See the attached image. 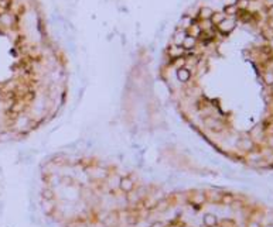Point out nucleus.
<instances>
[{
  "mask_svg": "<svg viewBox=\"0 0 273 227\" xmlns=\"http://www.w3.org/2000/svg\"><path fill=\"white\" fill-rule=\"evenodd\" d=\"M119 186L123 192H130V190L133 189V180L130 179V178H122L119 182Z\"/></svg>",
  "mask_w": 273,
  "mask_h": 227,
  "instance_id": "1",
  "label": "nucleus"
},
{
  "mask_svg": "<svg viewBox=\"0 0 273 227\" xmlns=\"http://www.w3.org/2000/svg\"><path fill=\"white\" fill-rule=\"evenodd\" d=\"M191 74L190 71L186 69V68H180V69L177 71V79L180 80V82H187V80L190 79Z\"/></svg>",
  "mask_w": 273,
  "mask_h": 227,
  "instance_id": "2",
  "label": "nucleus"
},
{
  "mask_svg": "<svg viewBox=\"0 0 273 227\" xmlns=\"http://www.w3.org/2000/svg\"><path fill=\"white\" fill-rule=\"evenodd\" d=\"M216 217L214 216V214H211V213H208V214H205L204 216V224H205L207 227H214L216 224Z\"/></svg>",
  "mask_w": 273,
  "mask_h": 227,
  "instance_id": "3",
  "label": "nucleus"
},
{
  "mask_svg": "<svg viewBox=\"0 0 273 227\" xmlns=\"http://www.w3.org/2000/svg\"><path fill=\"white\" fill-rule=\"evenodd\" d=\"M233 28V21L232 20H222L220 23V30L224 31V33H228L229 30H232Z\"/></svg>",
  "mask_w": 273,
  "mask_h": 227,
  "instance_id": "4",
  "label": "nucleus"
},
{
  "mask_svg": "<svg viewBox=\"0 0 273 227\" xmlns=\"http://www.w3.org/2000/svg\"><path fill=\"white\" fill-rule=\"evenodd\" d=\"M194 44H195V38L194 37H191V35H186V38H184V41H183V48H193L194 47Z\"/></svg>",
  "mask_w": 273,
  "mask_h": 227,
  "instance_id": "5",
  "label": "nucleus"
},
{
  "mask_svg": "<svg viewBox=\"0 0 273 227\" xmlns=\"http://www.w3.org/2000/svg\"><path fill=\"white\" fill-rule=\"evenodd\" d=\"M205 124L210 127V128H212V130H216V126H218V127L221 126V124L218 123L216 120H214V119H207V120H205Z\"/></svg>",
  "mask_w": 273,
  "mask_h": 227,
  "instance_id": "6",
  "label": "nucleus"
},
{
  "mask_svg": "<svg viewBox=\"0 0 273 227\" xmlns=\"http://www.w3.org/2000/svg\"><path fill=\"white\" fill-rule=\"evenodd\" d=\"M43 209H44V212H45V213H48V214H50L51 212H53L54 206H53V203H51V202L45 201V202H44V205H43Z\"/></svg>",
  "mask_w": 273,
  "mask_h": 227,
  "instance_id": "7",
  "label": "nucleus"
},
{
  "mask_svg": "<svg viewBox=\"0 0 273 227\" xmlns=\"http://www.w3.org/2000/svg\"><path fill=\"white\" fill-rule=\"evenodd\" d=\"M212 14L214 13L211 9H203V10H201V17H203V18H211Z\"/></svg>",
  "mask_w": 273,
  "mask_h": 227,
  "instance_id": "8",
  "label": "nucleus"
},
{
  "mask_svg": "<svg viewBox=\"0 0 273 227\" xmlns=\"http://www.w3.org/2000/svg\"><path fill=\"white\" fill-rule=\"evenodd\" d=\"M183 52V48H178V47H173L170 50V54L173 55V57H177V55H180V54Z\"/></svg>",
  "mask_w": 273,
  "mask_h": 227,
  "instance_id": "9",
  "label": "nucleus"
},
{
  "mask_svg": "<svg viewBox=\"0 0 273 227\" xmlns=\"http://www.w3.org/2000/svg\"><path fill=\"white\" fill-rule=\"evenodd\" d=\"M211 18H212L215 23H221V21L224 20V16H222V14H212V17H211Z\"/></svg>",
  "mask_w": 273,
  "mask_h": 227,
  "instance_id": "10",
  "label": "nucleus"
},
{
  "mask_svg": "<svg viewBox=\"0 0 273 227\" xmlns=\"http://www.w3.org/2000/svg\"><path fill=\"white\" fill-rule=\"evenodd\" d=\"M222 202H224V203H231V202H232V197L228 196V195H225V196H224V199H222Z\"/></svg>",
  "mask_w": 273,
  "mask_h": 227,
  "instance_id": "11",
  "label": "nucleus"
},
{
  "mask_svg": "<svg viewBox=\"0 0 273 227\" xmlns=\"http://www.w3.org/2000/svg\"><path fill=\"white\" fill-rule=\"evenodd\" d=\"M44 197H45V199H51V197H53L51 190H45V192H44Z\"/></svg>",
  "mask_w": 273,
  "mask_h": 227,
  "instance_id": "12",
  "label": "nucleus"
},
{
  "mask_svg": "<svg viewBox=\"0 0 273 227\" xmlns=\"http://www.w3.org/2000/svg\"><path fill=\"white\" fill-rule=\"evenodd\" d=\"M266 82L267 83H273V75H266Z\"/></svg>",
  "mask_w": 273,
  "mask_h": 227,
  "instance_id": "13",
  "label": "nucleus"
},
{
  "mask_svg": "<svg viewBox=\"0 0 273 227\" xmlns=\"http://www.w3.org/2000/svg\"><path fill=\"white\" fill-rule=\"evenodd\" d=\"M150 227H164V226H163V223H161V221H154V223L151 224Z\"/></svg>",
  "mask_w": 273,
  "mask_h": 227,
  "instance_id": "14",
  "label": "nucleus"
},
{
  "mask_svg": "<svg viewBox=\"0 0 273 227\" xmlns=\"http://www.w3.org/2000/svg\"><path fill=\"white\" fill-rule=\"evenodd\" d=\"M249 227H259V224L253 221V223H249Z\"/></svg>",
  "mask_w": 273,
  "mask_h": 227,
  "instance_id": "15",
  "label": "nucleus"
},
{
  "mask_svg": "<svg viewBox=\"0 0 273 227\" xmlns=\"http://www.w3.org/2000/svg\"><path fill=\"white\" fill-rule=\"evenodd\" d=\"M270 144H272V145H273V138H272V140H270Z\"/></svg>",
  "mask_w": 273,
  "mask_h": 227,
  "instance_id": "16",
  "label": "nucleus"
}]
</instances>
